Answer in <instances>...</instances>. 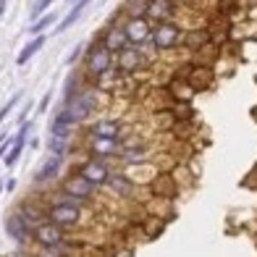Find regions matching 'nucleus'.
I'll list each match as a JSON object with an SVG mask.
<instances>
[{
  "label": "nucleus",
  "mask_w": 257,
  "mask_h": 257,
  "mask_svg": "<svg viewBox=\"0 0 257 257\" xmlns=\"http://www.w3.org/2000/svg\"><path fill=\"white\" fill-rule=\"evenodd\" d=\"M16 213L21 215V218L29 223L32 228H34V226H40V223H45V221H48V210H45L42 205H37L34 200H24L21 205H18V210H16Z\"/></svg>",
  "instance_id": "f8f14e48"
},
{
  "label": "nucleus",
  "mask_w": 257,
  "mask_h": 257,
  "mask_svg": "<svg viewBox=\"0 0 257 257\" xmlns=\"http://www.w3.org/2000/svg\"><path fill=\"white\" fill-rule=\"evenodd\" d=\"M21 150H24V145H14V147H11L8 155L3 158V165H5V168H11V165L18 163V158H21Z\"/></svg>",
  "instance_id": "a878e982"
},
{
  "label": "nucleus",
  "mask_w": 257,
  "mask_h": 257,
  "mask_svg": "<svg viewBox=\"0 0 257 257\" xmlns=\"http://www.w3.org/2000/svg\"><path fill=\"white\" fill-rule=\"evenodd\" d=\"M0 171H3V165H0Z\"/></svg>",
  "instance_id": "c9c22d12"
},
{
  "label": "nucleus",
  "mask_w": 257,
  "mask_h": 257,
  "mask_svg": "<svg viewBox=\"0 0 257 257\" xmlns=\"http://www.w3.org/2000/svg\"><path fill=\"white\" fill-rule=\"evenodd\" d=\"M40 48H45V34L34 37V40H32L29 45H24V50L16 55V66H24V63H29V61H32V55H34Z\"/></svg>",
  "instance_id": "6ab92c4d"
},
{
  "label": "nucleus",
  "mask_w": 257,
  "mask_h": 257,
  "mask_svg": "<svg viewBox=\"0 0 257 257\" xmlns=\"http://www.w3.org/2000/svg\"><path fill=\"white\" fill-rule=\"evenodd\" d=\"M48 150L53 152V155H66V152H68V139L48 137Z\"/></svg>",
  "instance_id": "b1692460"
},
{
  "label": "nucleus",
  "mask_w": 257,
  "mask_h": 257,
  "mask_svg": "<svg viewBox=\"0 0 257 257\" xmlns=\"http://www.w3.org/2000/svg\"><path fill=\"white\" fill-rule=\"evenodd\" d=\"M113 68V53H108L102 48L100 40H95L92 45L87 48V55H84V71L89 76H102Z\"/></svg>",
  "instance_id": "20e7f679"
},
{
  "label": "nucleus",
  "mask_w": 257,
  "mask_h": 257,
  "mask_svg": "<svg viewBox=\"0 0 257 257\" xmlns=\"http://www.w3.org/2000/svg\"><path fill=\"white\" fill-rule=\"evenodd\" d=\"M55 18H58L55 14H45V16H40V18H37V21L32 24V27H29L27 32H29V34H34V37H40V34H42V32L48 29V27H53V24H55Z\"/></svg>",
  "instance_id": "4be33fe9"
},
{
  "label": "nucleus",
  "mask_w": 257,
  "mask_h": 257,
  "mask_svg": "<svg viewBox=\"0 0 257 257\" xmlns=\"http://www.w3.org/2000/svg\"><path fill=\"white\" fill-rule=\"evenodd\" d=\"M81 50H84V48H81V45H76V48L71 50V55H68V61H66V63H76V58L81 55Z\"/></svg>",
  "instance_id": "c756f323"
},
{
  "label": "nucleus",
  "mask_w": 257,
  "mask_h": 257,
  "mask_svg": "<svg viewBox=\"0 0 257 257\" xmlns=\"http://www.w3.org/2000/svg\"><path fill=\"white\" fill-rule=\"evenodd\" d=\"M0 194H3V186H0Z\"/></svg>",
  "instance_id": "f704fd0d"
},
{
  "label": "nucleus",
  "mask_w": 257,
  "mask_h": 257,
  "mask_svg": "<svg viewBox=\"0 0 257 257\" xmlns=\"http://www.w3.org/2000/svg\"><path fill=\"white\" fill-rule=\"evenodd\" d=\"M66 3H74V5H76V3H79V0H66Z\"/></svg>",
  "instance_id": "72a5a7b5"
},
{
  "label": "nucleus",
  "mask_w": 257,
  "mask_h": 257,
  "mask_svg": "<svg viewBox=\"0 0 257 257\" xmlns=\"http://www.w3.org/2000/svg\"><path fill=\"white\" fill-rule=\"evenodd\" d=\"M79 176H84L92 186H102V184H108V178H111V165L105 163V160H100V158H89L84 160V163L79 165Z\"/></svg>",
  "instance_id": "423d86ee"
},
{
  "label": "nucleus",
  "mask_w": 257,
  "mask_h": 257,
  "mask_svg": "<svg viewBox=\"0 0 257 257\" xmlns=\"http://www.w3.org/2000/svg\"><path fill=\"white\" fill-rule=\"evenodd\" d=\"M124 32H126V40L131 45H142L145 40H150L152 27H150V21H147L145 16H137V18H126Z\"/></svg>",
  "instance_id": "6e6552de"
},
{
  "label": "nucleus",
  "mask_w": 257,
  "mask_h": 257,
  "mask_svg": "<svg viewBox=\"0 0 257 257\" xmlns=\"http://www.w3.org/2000/svg\"><path fill=\"white\" fill-rule=\"evenodd\" d=\"M210 84V71L208 68H194V71L189 74V87L192 89H205Z\"/></svg>",
  "instance_id": "412c9836"
},
{
  "label": "nucleus",
  "mask_w": 257,
  "mask_h": 257,
  "mask_svg": "<svg viewBox=\"0 0 257 257\" xmlns=\"http://www.w3.org/2000/svg\"><path fill=\"white\" fill-rule=\"evenodd\" d=\"M152 48L155 50H171L176 48L178 42H181V29L176 27V24H158V27H152Z\"/></svg>",
  "instance_id": "0eeeda50"
},
{
  "label": "nucleus",
  "mask_w": 257,
  "mask_h": 257,
  "mask_svg": "<svg viewBox=\"0 0 257 257\" xmlns=\"http://www.w3.org/2000/svg\"><path fill=\"white\" fill-rule=\"evenodd\" d=\"M105 186L113 192L115 197H126L128 200V197L134 194V181L126 176V173H111V178H108Z\"/></svg>",
  "instance_id": "f3484780"
},
{
  "label": "nucleus",
  "mask_w": 257,
  "mask_h": 257,
  "mask_svg": "<svg viewBox=\"0 0 257 257\" xmlns=\"http://www.w3.org/2000/svg\"><path fill=\"white\" fill-rule=\"evenodd\" d=\"M210 40V32H197V34H189V37H186V42H189V48H200V45L202 42H208Z\"/></svg>",
  "instance_id": "cd10ccee"
},
{
  "label": "nucleus",
  "mask_w": 257,
  "mask_h": 257,
  "mask_svg": "<svg viewBox=\"0 0 257 257\" xmlns=\"http://www.w3.org/2000/svg\"><path fill=\"white\" fill-rule=\"evenodd\" d=\"M173 14V3L171 0H147V11H145V18L147 21H158V24H165Z\"/></svg>",
  "instance_id": "4468645a"
},
{
  "label": "nucleus",
  "mask_w": 257,
  "mask_h": 257,
  "mask_svg": "<svg viewBox=\"0 0 257 257\" xmlns=\"http://www.w3.org/2000/svg\"><path fill=\"white\" fill-rule=\"evenodd\" d=\"M145 63V55L139 53L137 48H124L118 53V71L124 74H131V71H139V66Z\"/></svg>",
  "instance_id": "2eb2a0df"
},
{
  "label": "nucleus",
  "mask_w": 257,
  "mask_h": 257,
  "mask_svg": "<svg viewBox=\"0 0 257 257\" xmlns=\"http://www.w3.org/2000/svg\"><path fill=\"white\" fill-rule=\"evenodd\" d=\"M92 139H121V124L115 118H100L89 126Z\"/></svg>",
  "instance_id": "9b49d317"
},
{
  "label": "nucleus",
  "mask_w": 257,
  "mask_h": 257,
  "mask_svg": "<svg viewBox=\"0 0 257 257\" xmlns=\"http://www.w3.org/2000/svg\"><path fill=\"white\" fill-rule=\"evenodd\" d=\"M61 168H63V155H53V152H50V155L45 158V163L40 165V171L34 173V181H37V184L53 181L58 173H61Z\"/></svg>",
  "instance_id": "ddd939ff"
},
{
  "label": "nucleus",
  "mask_w": 257,
  "mask_h": 257,
  "mask_svg": "<svg viewBox=\"0 0 257 257\" xmlns=\"http://www.w3.org/2000/svg\"><path fill=\"white\" fill-rule=\"evenodd\" d=\"M50 100H53V92H45V95H42V100H40V105H37V113H48Z\"/></svg>",
  "instance_id": "c85d7f7f"
},
{
  "label": "nucleus",
  "mask_w": 257,
  "mask_h": 257,
  "mask_svg": "<svg viewBox=\"0 0 257 257\" xmlns=\"http://www.w3.org/2000/svg\"><path fill=\"white\" fill-rule=\"evenodd\" d=\"M150 189H152V194H155V197H173V194H176V184H173V178L165 176V173L152 181Z\"/></svg>",
  "instance_id": "a211bd4d"
},
{
  "label": "nucleus",
  "mask_w": 257,
  "mask_h": 257,
  "mask_svg": "<svg viewBox=\"0 0 257 257\" xmlns=\"http://www.w3.org/2000/svg\"><path fill=\"white\" fill-rule=\"evenodd\" d=\"M5 231H8V236L16 244H27V241H32V231L34 228H32L18 213H11L8 218H5Z\"/></svg>",
  "instance_id": "1a4fd4ad"
},
{
  "label": "nucleus",
  "mask_w": 257,
  "mask_h": 257,
  "mask_svg": "<svg viewBox=\"0 0 257 257\" xmlns=\"http://www.w3.org/2000/svg\"><path fill=\"white\" fill-rule=\"evenodd\" d=\"M32 241H34L37 247H42V249H53V247H61V244L66 241V231H63L61 226H55V223L45 221V223H40V226H34V231H32Z\"/></svg>",
  "instance_id": "39448f33"
},
{
  "label": "nucleus",
  "mask_w": 257,
  "mask_h": 257,
  "mask_svg": "<svg viewBox=\"0 0 257 257\" xmlns=\"http://www.w3.org/2000/svg\"><path fill=\"white\" fill-rule=\"evenodd\" d=\"M89 150L95 152V158L100 160H111L121 152V139H92Z\"/></svg>",
  "instance_id": "dca6fc26"
},
{
  "label": "nucleus",
  "mask_w": 257,
  "mask_h": 257,
  "mask_svg": "<svg viewBox=\"0 0 257 257\" xmlns=\"http://www.w3.org/2000/svg\"><path fill=\"white\" fill-rule=\"evenodd\" d=\"M0 14H5V0H0Z\"/></svg>",
  "instance_id": "2f4dec72"
},
{
  "label": "nucleus",
  "mask_w": 257,
  "mask_h": 257,
  "mask_svg": "<svg viewBox=\"0 0 257 257\" xmlns=\"http://www.w3.org/2000/svg\"><path fill=\"white\" fill-rule=\"evenodd\" d=\"M71 131H74V126H68V124H63L61 118H53V124H50V137H61V139H71Z\"/></svg>",
  "instance_id": "5701e85b"
},
{
  "label": "nucleus",
  "mask_w": 257,
  "mask_h": 257,
  "mask_svg": "<svg viewBox=\"0 0 257 257\" xmlns=\"http://www.w3.org/2000/svg\"><path fill=\"white\" fill-rule=\"evenodd\" d=\"M61 108L71 115V121L79 126V124H84L95 111H97V95H95L92 89H79L76 97L68 102V105H61Z\"/></svg>",
  "instance_id": "7ed1b4c3"
},
{
  "label": "nucleus",
  "mask_w": 257,
  "mask_h": 257,
  "mask_svg": "<svg viewBox=\"0 0 257 257\" xmlns=\"http://www.w3.org/2000/svg\"><path fill=\"white\" fill-rule=\"evenodd\" d=\"M50 5H53V0H34V3H32V8H29V16L37 21V18L45 14V8H50Z\"/></svg>",
  "instance_id": "bb28decb"
},
{
  "label": "nucleus",
  "mask_w": 257,
  "mask_h": 257,
  "mask_svg": "<svg viewBox=\"0 0 257 257\" xmlns=\"http://www.w3.org/2000/svg\"><path fill=\"white\" fill-rule=\"evenodd\" d=\"M29 134H32V121H24V124L18 126L16 137H14V145H27L29 142Z\"/></svg>",
  "instance_id": "393cba45"
},
{
  "label": "nucleus",
  "mask_w": 257,
  "mask_h": 257,
  "mask_svg": "<svg viewBox=\"0 0 257 257\" xmlns=\"http://www.w3.org/2000/svg\"><path fill=\"white\" fill-rule=\"evenodd\" d=\"M100 42H102V48H105L108 53H121L124 48H128L124 27H118L115 21H111V27H105V34H102Z\"/></svg>",
  "instance_id": "9d476101"
},
{
  "label": "nucleus",
  "mask_w": 257,
  "mask_h": 257,
  "mask_svg": "<svg viewBox=\"0 0 257 257\" xmlns=\"http://www.w3.org/2000/svg\"><path fill=\"white\" fill-rule=\"evenodd\" d=\"M48 221L61 226L63 231L68 228H76L81 223V208L74 202H66V200H58L48 208Z\"/></svg>",
  "instance_id": "f03ea898"
},
{
  "label": "nucleus",
  "mask_w": 257,
  "mask_h": 257,
  "mask_svg": "<svg viewBox=\"0 0 257 257\" xmlns=\"http://www.w3.org/2000/svg\"><path fill=\"white\" fill-rule=\"evenodd\" d=\"M5 139H8V137H5V134H0V145H3V142H5Z\"/></svg>",
  "instance_id": "473e14b6"
},
{
  "label": "nucleus",
  "mask_w": 257,
  "mask_h": 257,
  "mask_svg": "<svg viewBox=\"0 0 257 257\" xmlns=\"http://www.w3.org/2000/svg\"><path fill=\"white\" fill-rule=\"evenodd\" d=\"M95 189H97V186H92L84 176L71 173L68 178H63V181H61V200L74 202V205L89 202V200L95 197Z\"/></svg>",
  "instance_id": "f257e3e1"
},
{
  "label": "nucleus",
  "mask_w": 257,
  "mask_h": 257,
  "mask_svg": "<svg viewBox=\"0 0 257 257\" xmlns=\"http://www.w3.org/2000/svg\"><path fill=\"white\" fill-rule=\"evenodd\" d=\"M89 3H92V0H79V3H76V5H74V8H71V11H68V16H66V18H63V21H61V24H58V29H55V32H58V34H61V32H66L68 27H71V24L76 21V18H79V16H81V14H84V11H87V5H89Z\"/></svg>",
  "instance_id": "aec40b11"
},
{
  "label": "nucleus",
  "mask_w": 257,
  "mask_h": 257,
  "mask_svg": "<svg viewBox=\"0 0 257 257\" xmlns=\"http://www.w3.org/2000/svg\"><path fill=\"white\" fill-rule=\"evenodd\" d=\"M14 189H16V181H14V178H11V181L5 184V192H14Z\"/></svg>",
  "instance_id": "7c9ffc66"
}]
</instances>
